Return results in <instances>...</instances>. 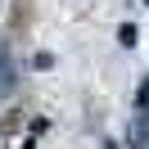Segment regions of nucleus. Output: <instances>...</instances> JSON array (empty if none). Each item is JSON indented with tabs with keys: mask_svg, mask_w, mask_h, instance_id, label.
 I'll use <instances>...</instances> for the list:
<instances>
[{
	"mask_svg": "<svg viewBox=\"0 0 149 149\" xmlns=\"http://www.w3.org/2000/svg\"><path fill=\"white\" fill-rule=\"evenodd\" d=\"M9 91H14V63H9L5 54H0V100H5Z\"/></svg>",
	"mask_w": 149,
	"mask_h": 149,
	"instance_id": "1",
	"label": "nucleus"
}]
</instances>
